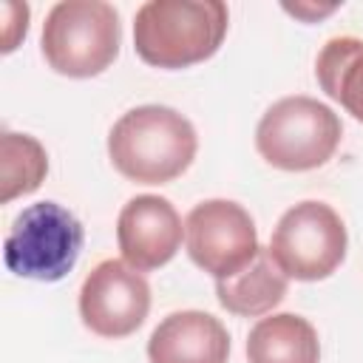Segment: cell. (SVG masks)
<instances>
[{"label": "cell", "mask_w": 363, "mask_h": 363, "mask_svg": "<svg viewBox=\"0 0 363 363\" xmlns=\"http://www.w3.org/2000/svg\"><path fill=\"white\" fill-rule=\"evenodd\" d=\"M193 122L167 105H139L122 113L108 133L113 167L136 184H167L196 159Z\"/></svg>", "instance_id": "6da1fadb"}, {"label": "cell", "mask_w": 363, "mask_h": 363, "mask_svg": "<svg viewBox=\"0 0 363 363\" xmlns=\"http://www.w3.org/2000/svg\"><path fill=\"white\" fill-rule=\"evenodd\" d=\"M227 26L221 0H147L133 17V48L153 68H190L221 48Z\"/></svg>", "instance_id": "7a4b0ae2"}, {"label": "cell", "mask_w": 363, "mask_h": 363, "mask_svg": "<svg viewBox=\"0 0 363 363\" xmlns=\"http://www.w3.org/2000/svg\"><path fill=\"white\" fill-rule=\"evenodd\" d=\"M119 43V14L105 0H62L51 6L40 37L45 62L74 79H88L111 68Z\"/></svg>", "instance_id": "3957f363"}, {"label": "cell", "mask_w": 363, "mask_h": 363, "mask_svg": "<svg viewBox=\"0 0 363 363\" xmlns=\"http://www.w3.org/2000/svg\"><path fill=\"white\" fill-rule=\"evenodd\" d=\"M340 136V116L329 105L312 96H284L264 111L255 128V147L272 167L303 173L326 164Z\"/></svg>", "instance_id": "277c9868"}, {"label": "cell", "mask_w": 363, "mask_h": 363, "mask_svg": "<svg viewBox=\"0 0 363 363\" xmlns=\"http://www.w3.org/2000/svg\"><path fill=\"white\" fill-rule=\"evenodd\" d=\"M82 241L85 230L68 207L34 201L14 218L3 241V261L20 278L51 284L74 269Z\"/></svg>", "instance_id": "5b68a950"}, {"label": "cell", "mask_w": 363, "mask_h": 363, "mask_svg": "<svg viewBox=\"0 0 363 363\" xmlns=\"http://www.w3.org/2000/svg\"><path fill=\"white\" fill-rule=\"evenodd\" d=\"M269 252L286 278L323 281L346 258L343 218L326 201H301L278 218Z\"/></svg>", "instance_id": "8992f818"}, {"label": "cell", "mask_w": 363, "mask_h": 363, "mask_svg": "<svg viewBox=\"0 0 363 363\" xmlns=\"http://www.w3.org/2000/svg\"><path fill=\"white\" fill-rule=\"evenodd\" d=\"M190 261L216 281L241 272L261 250L252 216L230 199H207L184 218Z\"/></svg>", "instance_id": "52a82bcc"}, {"label": "cell", "mask_w": 363, "mask_h": 363, "mask_svg": "<svg viewBox=\"0 0 363 363\" xmlns=\"http://www.w3.org/2000/svg\"><path fill=\"white\" fill-rule=\"evenodd\" d=\"M150 312V286L139 269L119 258L99 261L79 289L82 323L108 340L133 335Z\"/></svg>", "instance_id": "ba28073f"}, {"label": "cell", "mask_w": 363, "mask_h": 363, "mask_svg": "<svg viewBox=\"0 0 363 363\" xmlns=\"http://www.w3.org/2000/svg\"><path fill=\"white\" fill-rule=\"evenodd\" d=\"M184 224L164 196H133L116 218V241L122 261L139 272L164 267L182 247Z\"/></svg>", "instance_id": "9c48e42d"}, {"label": "cell", "mask_w": 363, "mask_h": 363, "mask_svg": "<svg viewBox=\"0 0 363 363\" xmlns=\"http://www.w3.org/2000/svg\"><path fill=\"white\" fill-rule=\"evenodd\" d=\"M147 357L150 363H227L230 335L210 312H170L150 332Z\"/></svg>", "instance_id": "30bf717a"}, {"label": "cell", "mask_w": 363, "mask_h": 363, "mask_svg": "<svg viewBox=\"0 0 363 363\" xmlns=\"http://www.w3.org/2000/svg\"><path fill=\"white\" fill-rule=\"evenodd\" d=\"M289 289V278L275 264L269 247H261L258 255L233 278L216 281V298L218 303L241 318H261L272 312Z\"/></svg>", "instance_id": "8fae6325"}, {"label": "cell", "mask_w": 363, "mask_h": 363, "mask_svg": "<svg viewBox=\"0 0 363 363\" xmlns=\"http://www.w3.org/2000/svg\"><path fill=\"white\" fill-rule=\"evenodd\" d=\"M247 360L250 363H318L320 340L315 326L295 315L278 312L261 318L247 335Z\"/></svg>", "instance_id": "7c38bea8"}, {"label": "cell", "mask_w": 363, "mask_h": 363, "mask_svg": "<svg viewBox=\"0 0 363 363\" xmlns=\"http://www.w3.org/2000/svg\"><path fill=\"white\" fill-rule=\"evenodd\" d=\"M315 77L329 99L363 122V40L332 37L315 60Z\"/></svg>", "instance_id": "4fadbf2b"}, {"label": "cell", "mask_w": 363, "mask_h": 363, "mask_svg": "<svg viewBox=\"0 0 363 363\" xmlns=\"http://www.w3.org/2000/svg\"><path fill=\"white\" fill-rule=\"evenodd\" d=\"M48 173L45 147L28 136L6 130L0 136V201L9 204L17 196L34 193Z\"/></svg>", "instance_id": "5bb4252c"}, {"label": "cell", "mask_w": 363, "mask_h": 363, "mask_svg": "<svg viewBox=\"0 0 363 363\" xmlns=\"http://www.w3.org/2000/svg\"><path fill=\"white\" fill-rule=\"evenodd\" d=\"M3 11H6V26H3V51L9 54V51H14L17 48V43L26 37V31H28V6H23V11H20V17L14 20L11 17V9H9V3L3 6Z\"/></svg>", "instance_id": "9a60e30c"}, {"label": "cell", "mask_w": 363, "mask_h": 363, "mask_svg": "<svg viewBox=\"0 0 363 363\" xmlns=\"http://www.w3.org/2000/svg\"><path fill=\"white\" fill-rule=\"evenodd\" d=\"M335 9H337V6H323V9H320V6H318V9H315V6H301V3H298V6H286V11H289V14H295V17H303V20H315V17L332 14Z\"/></svg>", "instance_id": "2e32d148"}]
</instances>
